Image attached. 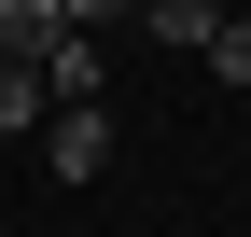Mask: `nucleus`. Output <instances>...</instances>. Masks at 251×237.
Masks as SVG:
<instances>
[{
    "label": "nucleus",
    "instance_id": "obj_1",
    "mask_svg": "<svg viewBox=\"0 0 251 237\" xmlns=\"http://www.w3.org/2000/svg\"><path fill=\"white\" fill-rule=\"evenodd\" d=\"M42 167H56V182H98V167H112V112H56V126H42Z\"/></svg>",
    "mask_w": 251,
    "mask_h": 237
},
{
    "label": "nucleus",
    "instance_id": "obj_2",
    "mask_svg": "<svg viewBox=\"0 0 251 237\" xmlns=\"http://www.w3.org/2000/svg\"><path fill=\"white\" fill-rule=\"evenodd\" d=\"M140 42H181V56H209V42H224V14H209V0H153V14H140Z\"/></svg>",
    "mask_w": 251,
    "mask_h": 237
},
{
    "label": "nucleus",
    "instance_id": "obj_3",
    "mask_svg": "<svg viewBox=\"0 0 251 237\" xmlns=\"http://www.w3.org/2000/svg\"><path fill=\"white\" fill-rule=\"evenodd\" d=\"M14 126H56V84L42 70H0V140H14Z\"/></svg>",
    "mask_w": 251,
    "mask_h": 237
},
{
    "label": "nucleus",
    "instance_id": "obj_4",
    "mask_svg": "<svg viewBox=\"0 0 251 237\" xmlns=\"http://www.w3.org/2000/svg\"><path fill=\"white\" fill-rule=\"evenodd\" d=\"M209 70H224V84H251V14H224V42H209Z\"/></svg>",
    "mask_w": 251,
    "mask_h": 237
}]
</instances>
